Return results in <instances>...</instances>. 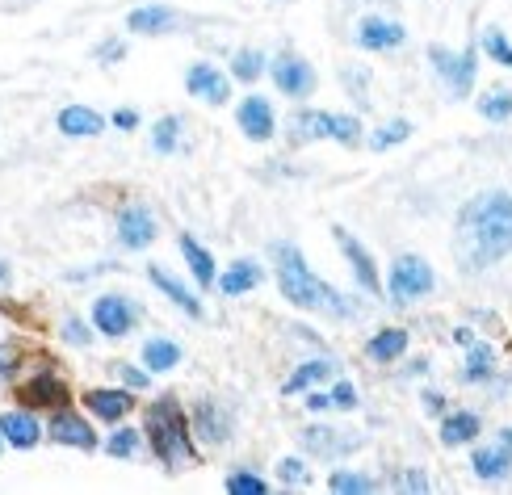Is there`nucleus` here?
I'll list each match as a JSON object with an SVG mask.
<instances>
[{
    "label": "nucleus",
    "instance_id": "nucleus-17",
    "mask_svg": "<svg viewBox=\"0 0 512 495\" xmlns=\"http://www.w3.org/2000/svg\"><path fill=\"white\" fill-rule=\"evenodd\" d=\"M59 131L72 139H93L105 131V118L97 110H89V105H68V110L59 114Z\"/></svg>",
    "mask_w": 512,
    "mask_h": 495
},
{
    "label": "nucleus",
    "instance_id": "nucleus-18",
    "mask_svg": "<svg viewBox=\"0 0 512 495\" xmlns=\"http://www.w3.org/2000/svg\"><path fill=\"white\" fill-rule=\"evenodd\" d=\"M51 437L59 441V445H72V449H93L97 445V437H93V428L84 424L80 416H72L68 407H63V412L51 420Z\"/></svg>",
    "mask_w": 512,
    "mask_h": 495
},
{
    "label": "nucleus",
    "instance_id": "nucleus-14",
    "mask_svg": "<svg viewBox=\"0 0 512 495\" xmlns=\"http://www.w3.org/2000/svg\"><path fill=\"white\" fill-rule=\"evenodd\" d=\"M236 122H240V131H244L248 139H256V143L273 139V110H269V101H265V97H248V101L240 105Z\"/></svg>",
    "mask_w": 512,
    "mask_h": 495
},
{
    "label": "nucleus",
    "instance_id": "nucleus-3",
    "mask_svg": "<svg viewBox=\"0 0 512 495\" xmlns=\"http://www.w3.org/2000/svg\"><path fill=\"white\" fill-rule=\"evenodd\" d=\"M147 437H152L156 458L168 470L194 462V449H189V424H185V412H181L177 399H160V403L147 407Z\"/></svg>",
    "mask_w": 512,
    "mask_h": 495
},
{
    "label": "nucleus",
    "instance_id": "nucleus-39",
    "mask_svg": "<svg viewBox=\"0 0 512 495\" xmlns=\"http://www.w3.org/2000/svg\"><path fill=\"white\" fill-rule=\"evenodd\" d=\"M202 433L210 437V441H227V424L210 412V407H202Z\"/></svg>",
    "mask_w": 512,
    "mask_h": 495
},
{
    "label": "nucleus",
    "instance_id": "nucleus-22",
    "mask_svg": "<svg viewBox=\"0 0 512 495\" xmlns=\"http://www.w3.org/2000/svg\"><path fill=\"white\" fill-rule=\"evenodd\" d=\"M84 403H89V412L101 416V420H122L126 412H131V395L126 391H89Z\"/></svg>",
    "mask_w": 512,
    "mask_h": 495
},
{
    "label": "nucleus",
    "instance_id": "nucleus-7",
    "mask_svg": "<svg viewBox=\"0 0 512 495\" xmlns=\"http://www.w3.org/2000/svg\"><path fill=\"white\" fill-rule=\"evenodd\" d=\"M17 403H26V407H51V412H63V407L72 403V391L63 386L59 378L51 374H38L30 382H21L17 386Z\"/></svg>",
    "mask_w": 512,
    "mask_h": 495
},
{
    "label": "nucleus",
    "instance_id": "nucleus-42",
    "mask_svg": "<svg viewBox=\"0 0 512 495\" xmlns=\"http://www.w3.org/2000/svg\"><path fill=\"white\" fill-rule=\"evenodd\" d=\"M63 336H68L72 344H89L93 336H89V328L80 324V319H68V324H63Z\"/></svg>",
    "mask_w": 512,
    "mask_h": 495
},
{
    "label": "nucleus",
    "instance_id": "nucleus-40",
    "mask_svg": "<svg viewBox=\"0 0 512 495\" xmlns=\"http://www.w3.org/2000/svg\"><path fill=\"white\" fill-rule=\"evenodd\" d=\"M332 407H345V412H349V407H357V391H353L349 382H336V391H332Z\"/></svg>",
    "mask_w": 512,
    "mask_h": 495
},
{
    "label": "nucleus",
    "instance_id": "nucleus-9",
    "mask_svg": "<svg viewBox=\"0 0 512 495\" xmlns=\"http://www.w3.org/2000/svg\"><path fill=\"white\" fill-rule=\"evenodd\" d=\"M273 80H277V89H282L286 97H307L315 89V68L307 59H298V55H282L273 63Z\"/></svg>",
    "mask_w": 512,
    "mask_h": 495
},
{
    "label": "nucleus",
    "instance_id": "nucleus-20",
    "mask_svg": "<svg viewBox=\"0 0 512 495\" xmlns=\"http://www.w3.org/2000/svg\"><path fill=\"white\" fill-rule=\"evenodd\" d=\"M181 26V13L177 9H164V5H147L131 13V30L135 34H168Z\"/></svg>",
    "mask_w": 512,
    "mask_h": 495
},
{
    "label": "nucleus",
    "instance_id": "nucleus-16",
    "mask_svg": "<svg viewBox=\"0 0 512 495\" xmlns=\"http://www.w3.org/2000/svg\"><path fill=\"white\" fill-rule=\"evenodd\" d=\"M0 437H5L13 449H34L38 437H42V428L30 412H5L0 416Z\"/></svg>",
    "mask_w": 512,
    "mask_h": 495
},
{
    "label": "nucleus",
    "instance_id": "nucleus-5",
    "mask_svg": "<svg viewBox=\"0 0 512 495\" xmlns=\"http://www.w3.org/2000/svg\"><path fill=\"white\" fill-rule=\"evenodd\" d=\"M437 286V277L429 269V261H420V256H399L395 269H391V298L395 303H416Z\"/></svg>",
    "mask_w": 512,
    "mask_h": 495
},
{
    "label": "nucleus",
    "instance_id": "nucleus-43",
    "mask_svg": "<svg viewBox=\"0 0 512 495\" xmlns=\"http://www.w3.org/2000/svg\"><path fill=\"white\" fill-rule=\"evenodd\" d=\"M118 370H122V378H126V382H131V386H143V382H147V374L131 370V365H118Z\"/></svg>",
    "mask_w": 512,
    "mask_h": 495
},
{
    "label": "nucleus",
    "instance_id": "nucleus-38",
    "mask_svg": "<svg viewBox=\"0 0 512 495\" xmlns=\"http://www.w3.org/2000/svg\"><path fill=\"white\" fill-rule=\"evenodd\" d=\"M105 449H110L114 458H131L135 449H139V433H131V428H118V433L110 437V445H105Z\"/></svg>",
    "mask_w": 512,
    "mask_h": 495
},
{
    "label": "nucleus",
    "instance_id": "nucleus-27",
    "mask_svg": "<svg viewBox=\"0 0 512 495\" xmlns=\"http://www.w3.org/2000/svg\"><path fill=\"white\" fill-rule=\"evenodd\" d=\"M403 349H408V332H399V328H387V332H378L370 340L374 361H395V357H403Z\"/></svg>",
    "mask_w": 512,
    "mask_h": 495
},
{
    "label": "nucleus",
    "instance_id": "nucleus-46",
    "mask_svg": "<svg viewBox=\"0 0 512 495\" xmlns=\"http://www.w3.org/2000/svg\"><path fill=\"white\" fill-rule=\"evenodd\" d=\"M0 282H9V265L5 261H0Z\"/></svg>",
    "mask_w": 512,
    "mask_h": 495
},
{
    "label": "nucleus",
    "instance_id": "nucleus-10",
    "mask_svg": "<svg viewBox=\"0 0 512 495\" xmlns=\"http://www.w3.org/2000/svg\"><path fill=\"white\" fill-rule=\"evenodd\" d=\"M118 240L122 248H147L156 240V219L147 214V206H126L118 214Z\"/></svg>",
    "mask_w": 512,
    "mask_h": 495
},
{
    "label": "nucleus",
    "instance_id": "nucleus-28",
    "mask_svg": "<svg viewBox=\"0 0 512 495\" xmlns=\"http://www.w3.org/2000/svg\"><path fill=\"white\" fill-rule=\"evenodd\" d=\"M332 370H336L332 361H307V365H298V374H290V378H286L282 391H286V395H294V391H303V386H311V382L332 378Z\"/></svg>",
    "mask_w": 512,
    "mask_h": 495
},
{
    "label": "nucleus",
    "instance_id": "nucleus-34",
    "mask_svg": "<svg viewBox=\"0 0 512 495\" xmlns=\"http://www.w3.org/2000/svg\"><path fill=\"white\" fill-rule=\"evenodd\" d=\"M177 131H181V118H160L156 122V131H152V143H156V152H173L177 147Z\"/></svg>",
    "mask_w": 512,
    "mask_h": 495
},
{
    "label": "nucleus",
    "instance_id": "nucleus-15",
    "mask_svg": "<svg viewBox=\"0 0 512 495\" xmlns=\"http://www.w3.org/2000/svg\"><path fill=\"white\" fill-rule=\"evenodd\" d=\"M303 449H307V454H315V458H336V454H349V449H357V437L336 433V428H307Z\"/></svg>",
    "mask_w": 512,
    "mask_h": 495
},
{
    "label": "nucleus",
    "instance_id": "nucleus-1",
    "mask_svg": "<svg viewBox=\"0 0 512 495\" xmlns=\"http://www.w3.org/2000/svg\"><path fill=\"white\" fill-rule=\"evenodd\" d=\"M508 252H512V193L504 189L479 193L458 214V235H454L458 265L466 273H479L504 261Z\"/></svg>",
    "mask_w": 512,
    "mask_h": 495
},
{
    "label": "nucleus",
    "instance_id": "nucleus-26",
    "mask_svg": "<svg viewBox=\"0 0 512 495\" xmlns=\"http://www.w3.org/2000/svg\"><path fill=\"white\" fill-rule=\"evenodd\" d=\"M143 361H147V370H173V365L181 361V344L173 340H147L143 344Z\"/></svg>",
    "mask_w": 512,
    "mask_h": 495
},
{
    "label": "nucleus",
    "instance_id": "nucleus-33",
    "mask_svg": "<svg viewBox=\"0 0 512 495\" xmlns=\"http://www.w3.org/2000/svg\"><path fill=\"white\" fill-rule=\"evenodd\" d=\"M483 51L487 55H492V59H500L504 63V68H512V42L504 38V30H483Z\"/></svg>",
    "mask_w": 512,
    "mask_h": 495
},
{
    "label": "nucleus",
    "instance_id": "nucleus-23",
    "mask_svg": "<svg viewBox=\"0 0 512 495\" xmlns=\"http://www.w3.org/2000/svg\"><path fill=\"white\" fill-rule=\"evenodd\" d=\"M475 437H479V416L475 412L445 416V424H441V441L445 445H466V441H475Z\"/></svg>",
    "mask_w": 512,
    "mask_h": 495
},
{
    "label": "nucleus",
    "instance_id": "nucleus-45",
    "mask_svg": "<svg viewBox=\"0 0 512 495\" xmlns=\"http://www.w3.org/2000/svg\"><path fill=\"white\" fill-rule=\"evenodd\" d=\"M114 122H118V126H122V131H131V126H135V122H139V118H135V110H122V114H118V118H114Z\"/></svg>",
    "mask_w": 512,
    "mask_h": 495
},
{
    "label": "nucleus",
    "instance_id": "nucleus-13",
    "mask_svg": "<svg viewBox=\"0 0 512 495\" xmlns=\"http://www.w3.org/2000/svg\"><path fill=\"white\" fill-rule=\"evenodd\" d=\"M189 93L194 97H202V101H210V105H223L227 97H231V84H227V76L219 72V68H210V63H194L189 68Z\"/></svg>",
    "mask_w": 512,
    "mask_h": 495
},
{
    "label": "nucleus",
    "instance_id": "nucleus-30",
    "mask_svg": "<svg viewBox=\"0 0 512 495\" xmlns=\"http://www.w3.org/2000/svg\"><path fill=\"white\" fill-rule=\"evenodd\" d=\"M479 114H483V118H492V122L512 118V93H508V89H492V93H483Z\"/></svg>",
    "mask_w": 512,
    "mask_h": 495
},
{
    "label": "nucleus",
    "instance_id": "nucleus-31",
    "mask_svg": "<svg viewBox=\"0 0 512 495\" xmlns=\"http://www.w3.org/2000/svg\"><path fill=\"white\" fill-rule=\"evenodd\" d=\"M408 135H412V122L395 118V122H387V126H378V131H374V139H370V147H374V152H387V147L403 143Z\"/></svg>",
    "mask_w": 512,
    "mask_h": 495
},
{
    "label": "nucleus",
    "instance_id": "nucleus-36",
    "mask_svg": "<svg viewBox=\"0 0 512 495\" xmlns=\"http://www.w3.org/2000/svg\"><path fill=\"white\" fill-rule=\"evenodd\" d=\"M227 491L231 495H265V479H256V475H244V470H236V475L227 479Z\"/></svg>",
    "mask_w": 512,
    "mask_h": 495
},
{
    "label": "nucleus",
    "instance_id": "nucleus-19",
    "mask_svg": "<svg viewBox=\"0 0 512 495\" xmlns=\"http://www.w3.org/2000/svg\"><path fill=\"white\" fill-rule=\"evenodd\" d=\"M508 470H512V445H508L504 437H500L496 445L475 449V475H479V479L492 483V479H504Z\"/></svg>",
    "mask_w": 512,
    "mask_h": 495
},
{
    "label": "nucleus",
    "instance_id": "nucleus-4",
    "mask_svg": "<svg viewBox=\"0 0 512 495\" xmlns=\"http://www.w3.org/2000/svg\"><path fill=\"white\" fill-rule=\"evenodd\" d=\"M290 131L298 139H336V143H357L361 135V122L353 114H315V110H303L290 118Z\"/></svg>",
    "mask_w": 512,
    "mask_h": 495
},
{
    "label": "nucleus",
    "instance_id": "nucleus-6",
    "mask_svg": "<svg viewBox=\"0 0 512 495\" xmlns=\"http://www.w3.org/2000/svg\"><path fill=\"white\" fill-rule=\"evenodd\" d=\"M429 59L437 76L450 84L454 97H466L475 89V51H445V47H429Z\"/></svg>",
    "mask_w": 512,
    "mask_h": 495
},
{
    "label": "nucleus",
    "instance_id": "nucleus-41",
    "mask_svg": "<svg viewBox=\"0 0 512 495\" xmlns=\"http://www.w3.org/2000/svg\"><path fill=\"white\" fill-rule=\"evenodd\" d=\"M395 487H403V491H429V479H424L420 470H408V475L395 479Z\"/></svg>",
    "mask_w": 512,
    "mask_h": 495
},
{
    "label": "nucleus",
    "instance_id": "nucleus-8",
    "mask_svg": "<svg viewBox=\"0 0 512 495\" xmlns=\"http://www.w3.org/2000/svg\"><path fill=\"white\" fill-rule=\"evenodd\" d=\"M93 324L101 328V336H126L135 328V307L126 303V298H118V294H105V298H97L93 303Z\"/></svg>",
    "mask_w": 512,
    "mask_h": 495
},
{
    "label": "nucleus",
    "instance_id": "nucleus-24",
    "mask_svg": "<svg viewBox=\"0 0 512 495\" xmlns=\"http://www.w3.org/2000/svg\"><path fill=\"white\" fill-rule=\"evenodd\" d=\"M152 282H156V286H160L168 298H173V303H177L181 311H189L194 319H202V303H198V298H194V294H189V290L177 282V277H168L160 265H152Z\"/></svg>",
    "mask_w": 512,
    "mask_h": 495
},
{
    "label": "nucleus",
    "instance_id": "nucleus-11",
    "mask_svg": "<svg viewBox=\"0 0 512 495\" xmlns=\"http://www.w3.org/2000/svg\"><path fill=\"white\" fill-rule=\"evenodd\" d=\"M332 235H336V244H340V252H345V256H349V265H353V273H357V282H361V286H366L370 294H378V290H382V282H378L374 256H370L366 248H361V244L353 240V235H349L345 227H336Z\"/></svg>",
    "mask_w": 512,
    "mask_h": 495
},
{
    "label": "nucleus",
    "instance_id": "nucleus-21",
    "mask_svg": "<svg viewBox=\"0 0 512 495\" xmlns=\"http://www.w3.org/2000/svg\"><path fill=\"white\" fill-rule=\"evenodd\" d=\"M181 256H185V265H189V273L198 277V286H215V256H210L194 235H181Z\"/></svg>",
    "mask_w": 512,
    "mask_h": 495
},
{
    "label": "nucleus",
    "instance_id": "nucleus-44",
    "mask_svg": "<svg viewBox=\"0 0 512 495\" xmlns=\"http://www.w3.org/2000/svg\"><path fill=\"white\" fill-rule=\"evenodd\" d=\"M307 407L311 412H324V407H332V395H307Z\"/></svg>",
    "mask_w": 512,
    "mask_h": 495
},
{
    "label": "nucleus",
    "instance_id": "nucleus-35",
    "mask_svg": "<svg viewBox=\"0 0 512 495\" xmlns=\"http://www.w3.org/2000/svg\"><path fill=\"white\" fill-rule=\"evenodd\" d=\"M265 72V55L261 51H240L236 55V80H256V76H261Z\"/></svg>",
    "mask_w": 512,
    "mask_h": 495
},
{
    "label": "nucleus",
    "instance_id": "nucleus-25",
    "mask_svg": "<svg viewBox=\"0 0 512 495\" xmlns=\"http://www.w3.org/2000/svg\"><path fill=\"white\" fill-rule=\"evenodd\" d=\"M261 286V269H256L252 261H240V265H231L223 277H219V290L223 294H248Z\"/></svg>",
    "mask_w": 512,
    "mask_h": 495
},
{
    "label": "nucleus",
    "instance_id": "nucleus-12",
    "mask_svg": "<svg viewBox=\"0 0 512 495\" xmlns=\"http://www.w3.org/2000/svg\"><path fill=\"white\" fill-rule=\"evenodd\" d=\"M403 38H408V34H403L399 21L366 17V21H361V26H357V47H366V51H395Z\"/></svg>",
    "mask_w": 512,
    "mask_h": 495
},
{
    "label": "nucleus",
    "instance_id": "nucleus-29",
    "mask_svg": "<svg viewBox=\"0 0 512 495\" xmlns=\"http://www.w3.org/2000/svg\"><path fill=\"white\" fill-rule=\"evenodd\" d=\"M466 349H471V357H466V370H462V378L466 382H483L487 374H492V365H496V353L487 349V344H466Z\"/></svg>",
    "mask_w": 512,
    "mask_h": 495
},
{
    "label": "nucleus",
    "instance_id": "nucleus-2",
    "mask_svg": "<svg viewBox=\"0 0 512 495\" xmlns=\"http://www.w3.org/2000/svg\"><path fill=\"white\" fill-rule=\"evenodd\" d=\"M273 256H277V286H282V298L303 311H324V315H349L345 298H340L328 282H319V277L307 269L303 252L294 244H273Z\"/></svg>",
    "mask_w": 512,
    "mask_h": 495
},
{
    "label": "nucleus",
    "instance_id": "nucleus-37",
    "mask_svg": "<svg viewBox=\"0 0 512 495\" xmlns=\"http://www.w3.org/2000/svg\"><path fill=\"white\" fill-rule=\"evenodd\" d=\"M277 479H282L286 487H307V466L298 458H282L277 462Z\"/></svg>",
    "mask_w": 512,
    "mask_h": 495
},
{
    "label": "nucleus",
    "instance_id": "nucleus-32",
    "mask_svg": "<svg viewBox=\"0 0 512 495\" xmlns=\"http://www.w3.org/2000/svg\"><path fill=\"white\" fill-rule=\"evenodd\" d=\"M328 487H332L336 495H366V491H374L378 483L366 479V475H349V470H336V475L328 479Z\"/></svg>",
    "mask_w": 512,
    "mask_h": 495
}]
</instances>
